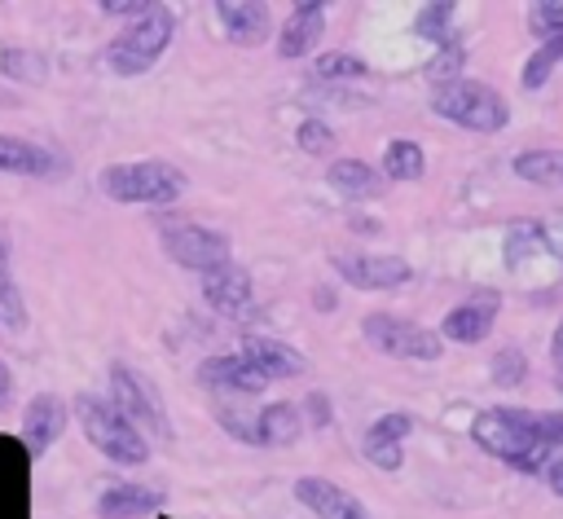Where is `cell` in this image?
<instances>
[{
	"instance_id": "obj_36",
	"label": "cell",
	"mask_w": 563,
	"mask_h": 519,
	"mask_svg": "<svg viewBox=\"0 0 563 519\" xmlns=\"http://www.w3.org/2000/svg\"><path fill=\"white\" fill-rule=\"evenodd\" d=\"M150 9H154V4H136V0H106V4H101L106 18H132V22L145 18Z\"/></svg>"
},
{
	"instance_id": "obj_1",
	"label": "cell",
	"mask_w": 563,
	"mask_h": 519,
	"mask_svg": "<svg viewBox=\"0 0 563 519\" xmlns=\"http://www.w3.org/2000/svg\"><path fill=\"white\" fill-rule=\"evenodd\" d=\"M471 440L510 462V466H523V471H537V466H550L545 462V444H541V413L537 409H515V405H488L475 413L471 422Z\"/></svg>"
},
{
	"instance_id": "obj_12",
	"label": "cell",
	"mask_w": 563,
	"mask_h": 519,
	"mask_svg": "<svg viewBox=\"0 0 563 519\" xmlns=\"http://www.w3.org/2000/svg\"><path fill=\"white\" fill-rule=\"evenodd\" d=\"M409 431H413V413L391 409V413L374 418L369 431H365V440H361L365 462L378 466V471H400L405 466V435Z\"/></svg>"
},
{
	"instance_id": "obj_28",
	"label": "cell",
	"mask_w": 563,
	"mask_h": 519,
	"mask_svg": "<svg viewBox=\"0 0 563 519\" xmlns=\"http://www.w3.org/2000/svg\"><path fill=\"white\" fill-rule=\"evenodd\" d=\"M312 70H317L321 84H343V79H365L369 75L365 57H356V53H321Z\"/></svg>"
},
{
	"instance_id": "obj_38",
	"label": "cell",
	"mask_w": 563,
	"mask_h": 519,
	"mask_svg": "<svg viewBox=\"0 0 563 519\" xmlns=\"http://www.w3.org/2000/svg\"><path fill=\"white\" fill-rule=\"evenodd\" d=\"M550 365H554V383H559V391H563V321H559L554 334H550Z\"/></svg>"
},
{
	"instance_id": "obj_40",
	"label": "cell",
	"mask_w": 563,
	"mask_h": 519,
	"mask_svg": "<svg viewBox=\"0 0 563 519\" xmlns=\"http://www.w3.org/2000/svg\"><path fill=\"white\" fill-rule=\"evenodd\" d=\"M9 396H13V374H9V365L0 361V409H9Z\"/></svg>"
},
{
	"instance_id": "obj_25",
	"label": "cell",
	"mask_w": 563,
	"mask_h": 519,
	"mask_svg": "<svg viewBox=\"0 0 563 519\" xmlns=\"http://www.w3.org/2000/svg\"><path fill=\"white\" fill-rule=\"evenodd\" d=\"M378 172L387 176V185H391V180H422V176H427V154H422L418 141L400 136V141H391V145L383 150Z\"/></svg>"
},
{
	"instance_id": "obj_7",
	"label": "cell",
	"mask_w": 563,
	"mask_h": 519,
	"mask_svg": "<svg viewBox=\"0 0 563 519\" xmlns=\"http://www.w3.org/2000/svg\"><path fill=\"white\" fill-rule=\"evenodd\" d=\"M110 405L145 435H158V440H172V418L163 409V396L154 391V383L145 374H136L132 365L123 361H110Z\"/></svg>"
},
{
	"instance_id": "obj_29",
	"label": "cell",
	"mask_w": 563,
	"mask_h": 519,
	"mask_svg": "<svg viewBox=\"0 0 563 519\" xmlns=\"http://www.w3.org/2000/svg\"><path fill=\"white\" fill-rule=\"evenodd\" d=\"M563 62V40H545V44H537V53L523 62V75H519V84L523 88H545V79H550V70Z\"/></svg>"
},
{
	"instance_id": "obj_6",
	"label": "cell",
	"mask_w": 563,
	"mask_h": 519,
	"mask_svg": "<svg viewBox=\"0 0 563 519\" xmlns=\"http://www.w3.org/2000/svg\"><path fill=\"white\" fill-rule=\"evenodd\" d=\"M176 35V13L167 4H154L145 18H136L132 26H123L110 44H106V66L123 79L145 75L150 66H158V57L172 48Z\"/></svg>"
},
{
	"instance_id": "obj_8",
	"label": "cell",
	"mask_w": 563,
	"mask_h": 519,
	"mask_svg": "<svg viewBox=\"0 0 563 519\" xmlns=\"http://www.w3.org/2000/svg\"><path fill=\"white\" fill-rule=\"evenodd\" d=\"M361 334L369 339V347H378L383 356H396V361H440L444 356L440 330H427V325L391 317V312L361 317Z\"/></svg>"
},
{
	"instance_id": "obj_35",
	"label": "cell",
	"mask_w": 563,
	"mask_h": 519,
	"mask_svg": "<svg viewBox=\"0 0 563 519\" xmlns=\"http://www.w3.org/2000/svg\"><path fill=\"white\" fill-rule=\"evenodd\" d=\"M537 224H541V238H545L550 260L563 264V211H554V216H545V220H537Z\"/></svg>"
},
{
	"instance_id": "obj_30",
	"label": "cell",
	"mask_w": 563,
	"mask_h": 519,
	"mask_svg": "<svg viewBox=\"0 0 563 519\" xmlns=\"http://www.w3.org/2000/svg\"><path fill=\"white\" fill-rule=\"evenodd\" d=\"M528 31L545 44V40H563V0H541L528 4Z\"/></svg>"
},
{
	"instance_id": "obj_21",
	"label": "cell",
	"mask_w": 563,
	"mask_h": 519,
	"mask_svg": "<svg viewBox=\"0 0 563 519\" xmlns=\"http://www.w3.org/2000/svg\"><path fill=\"white\" fill-rule=\"evenodd\" d=\"M0 172H9V176H53L57 158H53V150L26 141V136L0 132Z\"/></svg>"
},
{
	"instance_id": "obj_39",
	"label": "cell",
	"mask_w": 563,
	"mask_h": 519,
	"mask_svg": "<svg viewBox=\"0 0 563 519\" xmlns=\"http://www.w3.org/2000/svg\"><path fill=\"white\" fill-rule=\"evenodd\" d=\"M545 488H550L554 497H563V453L550 457V466H545Z\"/></svg>"
},
{
	"instance_id": "obj_24",
	"label": "cell",
	"mask_w": 563,
	"mask_h": 519,
	"mask_svg": "<svg viewBox=\"0 0 563 519\" xmlns=\"http://www.w3.org/2000/svg\"><path fill=\"white\" fill-rule=\"evenodd\" d=\"M532 260H550L537 216L510 220V224H506V264H510V268H528Z\"/></svg>"
},
{
	"instance_id": "obj_27",
	"label": "cell",
	"mask_w": 563,
	"mask_h": 519,
	"mask_svg": "<svg viewBox=\"0 0 563 519\" xmlns=\"http://www.w3.org/2000/svg\"><path fill=\"white\" fill-rule=\"evenodd\" d=\"M488 378H493L497 387H519V383H528V356H523V347H515V343L497 347L493 361H488Z\"/></svg>"
},
{
	"instance_id": "obj_11",
	"label": "cell",
	"mask_w": 563,
	"mask_h": 519,
	"mask_svg": "<svg viewBox=\"0 0 563 519\" xmlns=\"http://www.w3.org/2000/svg\"><path fill=\"white\" fill-rule=\"evenodd\" d=\"M198 383L216 396H260L268 387V378L242 352H220V356L198 361Z\"/></svg>"
},
{
	"instance_id": "obj_33",
	"label": "cell",
	"mask_w": 563,
	"mask_h": 519,
	"mask_svg": "<svg viewBox=\"0 0 563 519\" xmlns=\"http://www.w3.org/2000/svg\"><path fill=\"white\" fill-rule=\"evenodd\" d=\"M462 62H466V48L453 40V44H444V48L427 62V79H435V88H440V84H453V79H462V75H457Z\"/></svg>"
},
{
	"instance_id": "obj_32",
	"label": "cell",
	"mask_w": 563,
	"mask_h": 519,
	"mask_svg": "<svg viewBox=\"0 0 563 519\" xmlns=\"http://www.w3.org/2000/svg\"><path fill=\"white\" fill-rule=\"evenodd\" d=\"M0 70H4L9 79L40 84V79H44V57H40V53H26V48H4V53H0Z\"/></svg>"
},
{
	"instance_id": "obj_17",
	"label": "cell",
	"mask_w": 563,
	"mask_h": 519,
	"mask_svg": "<svg viewBox=\"0 0 563 519\" xmlns=\"http://www.w3.org/2000/svg\"><path fill=\"white\" fill-rule=\"evenodd\" d=\"M238 352H242L268 383H277V378H299V374L308 369V361L299 356V347H290V343H282V339H273V334H246Z\"/></svg>"
},
{
	"instance_id": "obj_9",
	"label": "cell",
	"mask_w": 563,
	"mask_h": 519,
	"mask_svg": "<svg viewBox=\"0 0 563 519\" xmlns=\"http://www.w3.org/2000/svg\"><path fill=\"white\" fill-rule=\"evenodd\" d=\"M330 264H334V273H339L347 286H356V290H396V286H405V281L413 277L409 260H400V255L339 251V255H330Z\"/></svg>"
},
{
	"instance_id": "obj_26",
	"label": "cell",
	"mask_w": 563,
	"mask_h": 519,
	"mask_svg": "<svg viewBox=\"0 0 563 519\" xmlns=\"http://www.w3.org/2000/svg\"><path fill=\"white\" fill-rule=\"evenodd\" d=\"M453 18H457V4L431 0V4H422V9L413 13V31H418L427 44L444 48V44H453Z\"/></svg>"
},
{
	"instance_id": "obj_19",
	"label": "cell",
	"mask_w": 563,
	"mask_h": 519,
	"mask_svg": "<svg viewBox=\"0 0 563 519\" xmlns=\"http://www.w3.org/2000/svg\"><path fill=\"white\" fill-rule=\"evenodd\" d=\"M216 18L224 26V40L238 44V48H255L268 35V4H255V0H220L216 4Z\"/></svg>"
},
{
	"instance_id": "obj_4",
	"label": "cell",
	"mask_w": 563,
	"mask_h": 519,
	"mask_svg": "<svg viewBox=\"0 0 563 519\" xmlns=\"http://www.w3.org/2000/svg\"><path fill=\"white\" fill-rule=\"evenodd\" d=\"M70 413L79 418L88 444H92L97 453H106L110 462H119V466H145V462H150V440H145L106 396L79 391L75 405H70Z\"/></svg>"
},
{
	"instance_id": "obj_34",
	"label": "cell",
	"mask_w": 563,
	"mask_h": 519,
	"mask_svg": "<svg viewBox=\"0 0 563 519\" xmlns=\"http://www.w3.org/2000/svg\"><path fill=\"white\" fill-rule=\"evenodd\" d=\"M0 312H4V325H22L26 312H22V299L13 290V277H9V246L0 242Z\"/></svg>"
},
{
	"instance_id": "obj_20",
	"label": "cell",
	"mask_w": 563,
	"mask_h": 519,
	"mask_svg": "<svg viewBox=\"0 0 563 519\" xmlns=\"http://www.w3.org/2000/svg\"><path fill=\"white\" fill-rule=\"evenodd\" d=\"M299 431H303V409L290 400H273L255 413V444L264 449H286L299 440Z\"/></svg>"
},
{
	"instance_id": "obj_37",
	"label": "cell",
	"mask_w": 563,
	"mask_h": 519,
	"mask_svg": "<svg viewBox=\"0 0 563 519\" xmlns=\"http://www.w3.org/2000/svg\"><path fill=\"white\" fill-rule=\"evenodd\" d=\"M299 409H303V418L312 413V427H325V422H330V405H325V396H321V391H312Z\"/></svg>"
},
{
	"instance_id": "obj_31",
	"label": "cell",
	"mask_w": 563,
	"mask_h": 519,
	"mask_svg": "<svg viewBox=\"0 0 563 519\" xmlns=\"http://www.w3.org/2000/svg\"><path fill=\"white\" fill-rule=\"evenodd\" d=\"M295 145H299L303 154H312V158H325V154L334 150V128H330L325 119H299Z\"/></svg>"
},
{
	"instance_id": "obj_15",
	"label": "cell",
	"mask_w": 563,
	"mask_h": 519,
	"mask_svg": "<svg viewBox=\"0 0 563 519\" xmlns=\"http://www.w3.org/2000/svg\"><path fill=\"white\" fill-rule=\"evenodd\" d=\"M321 35H325V4L303 0V4H295V9L286 13V22H282V31H277V57L299 62V57H308V53L317 48Z\"/></svg>"
},
{
	"instance_id": "obj_22",
	"label": "cell",
	"mask_w": 563,
	"mask_h": 519,
	"mask_svg": "<svg viewBox=\"0 0 563 519\" xmlns=\"http://www.w3.org/2000/svg\"><path fill=\"white\" fill-rule=\"evenodd\" d=\"M325 180L343 194V198H378L387 189V176L378 167H369L365 158H334L325 167Z\"/></svg>"
},
{
	"instance_id": "obj_18",
	"label": "cell",
	"mask_w": 563,
	"mask_h": 519,
	"mask_svg": "<svg viewBox=\"0 0 563 519\" xmlns=\"http://www.w3.org/2000/svg\"><path fill=\"white\" fill-rule=\"evenodd\" d=\"M163 501L167 493L154 484H110L97 497V519H150Z\"/></svg>"
},
{
	"instance_id": "obj_10",
	"label": "cell",
	"mask_w": 563,
	"mask_h": 519,
	"mask_svg": "<svg viewBox=\"0 0 563 519\" xmlns=\"http://www.w3.org/2000/svg\"><path fill=\"white\" fill-rule=\"evenodd\" d=\"M66 422H70V405L57 391H35L26 400V409H22V444H26V453L44 457L62 440Z\"/></svg>"
},
{
	"instance_id": "obj_16",
	"label": "cell",
	"mask_w": 563,
	"mask_h": 519,
	"mask_svg": "<svg viewBox=\"0 0 563 519\" xmlns=\"http://www.w3.org/2000/svg\"><path fill=\"white\" fill-rule=\"evenodd\" d=\"M493 325H497V295H475V299H466V303H457V308H449L444 312V321H440V339H453V343H484L488 334H493Z\"/></svg>"
},
{
	"instance_id": "obj_3",
	"label": "cell",
	"mask_w": 563,
	"mask_h": 519,
	"mask_svg": "<svg viewBox=\"0 0 563 519\" xmlns=\"http://www.w3.org/2000/svg\"><path fill=\"white\" fill-rule=\"evenodd\" d=\"M154 229H158V246L167 251L172 264L189 268V273H211V268H224L233 260V242L229 233L202 224V220H189L180 211H158L154 216Z\"/></svg>"
},
{
	"instance_id": "obj_5",
	"label": "cell",
	"mask_w": 563,
	"mask_h": 519,
	"mask_svg": "<svg viewBox=\"0 0 563 519\" xmlns=\"http://www.w3.org/2000/svg\"><path fill=\"white\" fill-rule=\"evenodd\" d=\"M431 110H435L440 119H449V123L475 132V136H493V132H501V128L510 123L506 97H501L493 84L466 79V75L453 79V84H440L435 97H431Z\"/></svg>"
},
{
	"instance_id": "obj_2",
	"label": "cell",
	"mask_w": 563,
	"mask_h": 519,
	"mask_svg": "<svg viewBox=\"0 0 563 519\" xmlns=\"http://www.w3.org/2000/svg\"><path fill=\"white\" fill-rule=\"evenodd\" d=\"M185 172L167 158H132V163H110L101 172V194L123 207H158L172 211V202L185 194Z\"/></svg>"
},
{
	"instance_id": "obj_13",
	"label": "cell",
	"mask_w": 563,
	"mask_h": 519,
	"mask_svg": "<svg viewBox=\"0 0 563 519\" xmlns=\"http://www.w3.org/2000/svg\"><path fill=\"white\" fill-rule=\"evenodd\" d=\"M251 295H255V277H251V268H242L238 260H229L224 268L202 273V299H207L216 312H224V317H246Z\"/></svg>"
},
{
	"instance_id": "obj_23",
	"label": "cell",
	"mask_w": 563,
	"mask_h": 519,
	"mask_svg": "<svg viewBox=\"0 0 563 519\" xmlns=\"http://www.w3.org/2000/svg\"><path fill=\"white\" fill-rule=\"evenodd\" d=\"M510 172H515L523 185H537V189H563V150H554V145L519 150V154L510 158Z\"/></svg>"
},
{
	"instance_id": "obj_14",
	"label": "cell",
	"mask_w": 563,
	"mask_h": 519,
	"mask_svg": "<svg viewBox=\"0 0 563 519\" xmlns=\"http://www.w3.org/2000/svg\"><path fill=\"white\" fill-rule=\"evenodd\" d=\"M295 501H303L317 519H369V510L325 475H299L295 479Z\"/></svg>"
},
{
	"instance_id": "obj_41",
	"label": "cell",
	"mask_w": 563,
	"mask_h": 519,
	"mask_svg": "<svg viewBox=\"0 0 563 519\" xmlns=\"http://www.w3.org/2000/svg\"><path fill=\"white\" fill-rule=\"evenodd\" d=\"M0 325H4V312H0Z\"/></svg>"
}]
</instances>
